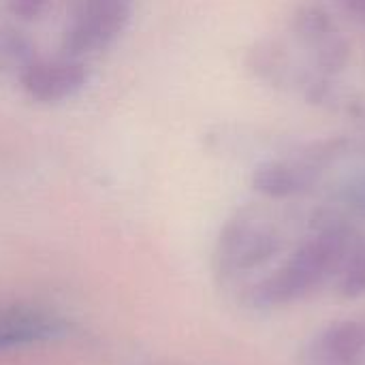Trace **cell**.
<instances>
[{"instance_id":"ba28073f","label":"cell","mask_w":365,"mask_h":365,"mask_svg":"<svg viewBox=\"0 0 365 365\" xmlns=\"http://www.w3.org/2000/svg\"><path fill=\"white\" fill-rule=\"evenodd\" d=\"M64 331L66 323L49 312L26 306L0 310V353L49 342L64 336Z\"/></svg>"},{"instance_id":"8992f818","label":"cell","mask_w":365,"mask_h":365,"mask_svg":"<svg viewBox=\"0 0 365 365\" xmlns=\"http://www.w3.org/2000/svg\"><path fill=\"white\" fill-rule=\"evenodd\" d=\"M293 28L317 56V64L325 73H338L346 66L351 47L344 36L336 30L331 17L319 6H306L297 11Z\"/></svg>"},{"instance_id":"6da1fadb","label":"cell","mask_w":365,"mask_h":365,"mask_svg":"<svg viewBox=\"0 0 365 365\" xmlns=\"http://www.w3.org/2000/svg\"><path fill=\"white\" fill-rule=\"evenodd\" d=\"M351 240L353 233L340 225L319 229L278 267L255 280L244 291L246 306L269 312L308 299L327 282H334Z\"/></svg>"},{"instance_id":"30bf717a","label":"cell","mask_w":365,"mask_h":365,"mask_svg":"<svg viewBox=\"0 0 365 365\" xmlns=\"http://www.w3.org/2000/svg\"><path fill=\"white\" fill-rule=\"evenodd\" d=\"M6 6L11 15L32 21V19H38L47 11L49 0H6Z\"/></svg>"},{"instance_id":"52a82bcc","label":"cell","mask_w":365,"mask_h":365,"mask_svg":"<svg viewBox=\"0 0 365 365\" xmlns=\"http://www.w3.org/2000/svg\"><path fill=\"white\" fill-rule=\"evenodd\" d=\"M306 365H365V321H338L314 336Z\"/></svg>"},{"instance_id":"5b68a950","label":"cell","mask_w":365,"mask_h":365,"mask_svg":"<svg viewBox=\"0 0 365 365\" xmlns=\"http://www.w3.org/2000/svg\"><path fill=\"white\" fill-rule=\"evenodd\" d=\"M90 81V71L81 58H34L19 71V86L28 98L43 105H58L77 96Z\"/></svg>"},{"instance_id":"277c9868","label":"cell","mask_w":365,"mask_h":365,"mask_svg":"<svg viewBox=\"0 0 365 365\" xmlns=\"http://www.w3.org/2000/svg\"><path fill=\"white\" fill-rule=\"evenodd\" d=\"M342 141L314 143L310 152L295 160H265L255 167L250 184L252 188L269 199H289L304 195L312 188L323 169L336 154Z\"/></svg>"},{"instance_id":"7a4b0ae2","label":"cell","mask_w":365,"mask_h":365,"mask_svg":"<svg viewBox=\"0 0 365 365\" xmlns=\"http://www.w3.org/2000/svg\"><path fill=\"white\" fill-rule=\"evenodd\" d=\"M282 248L278 229L252 214L240 212L227 220L216 242V272L225 280L242 278L265 267Z\"/></svg>"},{"instance_id":"3957f363","label":"cell","mask_w":365,"mask_h":365,"mask_svg":"<svg viewBox=\"0 0 365 365\" xmlns=\"http://www.w3.org/2000/svg\"><path fill=\"white\" fill-rule=\"evenodd\" d=\"M135 0H71L62 30V51L83 58L109 49L128 28Z\"/></svg>"},{"instance_id":"9c48e42d","label":"cell","mask_w":365,"mask_h":365,"mask_svg":"<svg viewBox=\"0 0 365 365\" xmlns=\"http://www.w3.org/2000/svg\"><path fill=\"white\" fill-rule=\"evenodd\" d=\"M336 293L344 299H359L365 295V240L355 237L351 240L340 267L334 278Z\"/></svg>"},{"instance_id":"8fae6325","label":"cell","mask_w":365,"mask_h":365,"mask_svg":"<svg viewBox=\"0 0 365 365\" xmlns=\"http://www.w3.org/2000/svg\"><path fill=\"white\" fill-rule=\"evenodd\" d=\"M340 2L344 4V9H346L353 17L365 21V0H340Z\"/></svg>"}]
</instances>
